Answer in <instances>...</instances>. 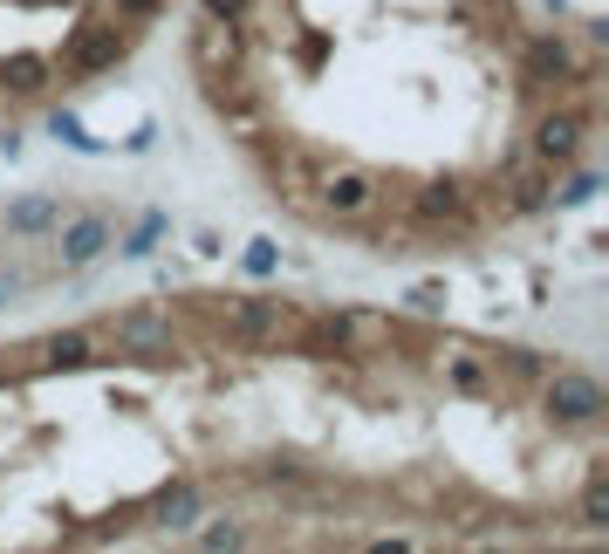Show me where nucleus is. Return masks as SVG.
<instances>
[{
	"instance_id": "obj_1",
	"label": "nucleus",
	"mask_w": 609,
	"mask_h": 554,
	"mask_svg": "<svg viewBox=\"0 0 609 554\" xmlns=\"http://www.w3.org/2000/svg\"><path fill=\"white\" fill-rule=\"evenodd\" d=\"M377 198H384V185H377L363 165H322V179H315V213H329V219H370Z\"/></svg>"
},
{
	"instance_id": "obj_2",
	"label": "nucleus",
	"mask_w": 609,
	"mask_h": 554,
	"mask_svg": "<svg viewBox=\"0 0 609 554\" xmlns=\"http://www.w3.org/2000/svg\"><path fill=\"white\" fill-rule=\"evenodd\" d=\"M541 411L575 432V424H596V418L609 411V390L596 384L589 370H554L548 384H541Z\"/></svg>"
},
{
	"instance_id": "obj_3",
	"label": "nucleus",
	"mask_w": 609,
	"mask_h": 554,
	"mask_svg": "<svg viewBox=\"0 0 609 554\" xmlns=\"http://www.w3.org/2000/svg\"><path fill=\"white\" fill-rule=\"evenodd\" d=\"M582 144H589V110H548L535 123V137H527V158L548 171H569L582 158Z\"/></svg>"
},
{
	"instance_id": "obj_4",
	"label": "nucleus",
	"mask_w": 609,
	"mask_h": 554,
	"mask_svg": "<svg viewBox=\"0 0 609 554\" xmlns=\"http://www.w3.org/2000/svg\"><path fill=\"white\" fill-rule=\"evenodd\" d=\"M123 56H131V28H123V21H89V28H75V35H69L62 69L96 75V69H117Z\"/></svg>"
},
{
	"instance_id": "obj_5",
	"label": "nucleus",
	"mask_w": 609,
	"mask_h": 554,
	"mask_svg": "<svg viewBox=\"0 0 609 554\" xmlns=\"http://www.w3.org/2000/svg\"><path fill=\"white\" fill-rule=\"evenodd\" d=\"M226 336L247 342V349H274V342H288L295 336V315L282 309V301H261V294H247L226 309Z\"/></svg>"
},
{
	"instance_id": "obj_6",
	"label": "nucleus",
	"mask_w": 609,
	"mask_h": 554,
	"mask_svg": "<svg viewBox=\"0 0 609 554\" xmlns=\"http://www.w3.org/2000/svg\"><path fill=\"white\" fill-rule=\"evenodd\" d=\"M240 56H247V41H240V21H199L192 28V69L206 75V83H219V75H240Z\"/></svg>"
},
{
	"instance_id": "obj_7",
	"label": "nucleus",
	"mask_w": 609,
	"mask_h": 554,
	"mask_svg": "<svg viewBox=\"0 0 609 554\" xmlns=\"http://www.w3.org/2000/svg\"><path fill=\"white\" fill-rule=\"evenodd\" d=\"M110 240H117L110 213H62V219H56V254H62V267H89V261H104V254H110Z\"/></svg>"
},
{
	"instance_id": "obj_8",
	"label": "nucleus",
	"mask_w": 609,
	"mask_h": 554,
	"mask_svg": "<svg viewBox=\"0 0 609 554\" xmlns=\"http://www.w3.org/2000/svg\"><path fill=\"white\" fill-rule=\"evenodd\" d=\"M315 179H322L315 150H301V144L274 150V198H288V206H315Z\"/></svg>"
},
{
	"instance_id": "obj_9",
	"label": "nucleus",
	"mask_w": 609,
	"mask_h": 554,
	"mask_svg": "<svg viewBox=\"0 0 609 554\" xmlns=\"http://www.w3.org/2000/svg\"><path fill=\"white\" fill-rule=\"evenodd\" d=\"M411 213H418V226H452V233H466L473 226V192L459 179H439V185H425L411 198Z\"/></svg>"
},
{
	"instance_id": "obj_10",
	"label": "nucleus",
	"mask_w": 609,
	"mask_h": 554,
	"mask_svg": "<svg viewBox=\"0 0 609 554\" xmlns=\"http://www.w3.org/2000/svg\"><path fill=\"white\" fill-rule=\"evenodd\" d=\"M548 185H554V171H548V165H535V158L514 165V171L500 179V213H506V219L541 213V206H548Z\"/></svg>"
},
{
	"instance_id": "obj_11",
	"label": "nucleus",
	"mask_w": 609,
	"mask_h": 554,
	"mask_svg": "<svg viewBox=\"0 0 609 554\" xmlns=\"http://www.w3.org/2000/svg\"><path fill=\"white\" fill-rule=\"evenodd\" d=\"M56 219H62V198L35 192V198H14L8 206V233H56Z\"/></svg>"
},
{
	"instance_id": "obj_12",
	"label": "nucleus",
	"mask_w": 609,
	"mask_h": 554,
	"mask_svg": "<svg viewBox=\"0 0 609 554\" xmlns=\"http://www.w3.org/2000/svg\"><path fill=\"white\" fill-rule=\"evenodd\" d=\"M117 342H131V349H171V322L165 315H151V309H138V315H117Z\"/></svg>"
},
{
	"instance_id": "obj_13",
	"label": "nucleus",
	"mask_w": 609,
	"mask_h": 554,
	"mask_svg": "<svg viewBox=\"0 0 609 554\" xmlns=\"http://www.w3.org/2000/svg\"><path fill=\"white\" fill-rule=\"evenodd\" d=\"M48 75H56V62H48V56H8V62H0V83H8L14 96L48 89Z\"/></svg>"
},
{
	"instance_id": "obj_14",
	"label": "nucleus",
	"mask_w": 609,
	"mask_h": 554,
	"mask_svg": "<svg viewBox=\"0 0 609 554\" xmlns=\"http://www.w3.org/2000/svg\"><path fill=\"white\" fill-rule=\"evenodd\" d=\"M171 233V219L158 213V206H151V213H138V226H131V233H123V246H117V254L123 261H151V254H158V240Z\"/></svg>"
},
{
	"instance_id": "obj_15",
	"label": "nucleus",
	"mask_w": 609,
	"mask_h": 554,
	"mask_svg": "<svg viewBox=\"0 0 609 554\" xmlns=\"http://www.w3.org/2000/svg\"><path fill=\"white\" fill-rule=\"evenodd\" d=\"M96 349H104V342H96L89 329H69V336H48V363H56V370H89Z\"/></svg>"
},
{
	"instance_id": "obj_16",
	"label": "nucleus",
	"mask_w": 609,
	"mask_h": 554,
	"mask_svg": "<svg viewBox=\"0 0 609 554\" xmlns=\"http://www.w3.org/2000/svg\"><path fill=\"white\" fill-rule=\"evenodd\" d=\"M192 520H199V486H192V480H179V486H171V493L158 499V527H165V534H186Z\"/></svg>"
},
{
	"instance_id": "obj_17",
	"label": "nucleus",
	"mask_w": 609,
	"mask_h": 554,
	"mask_svg": "<svg viewBox=\"0 0 609 554\" xmlns=\"http://www.w3.org/2000/svg\"><path fill=\"white\" fill-rule=\"evenodd\" d=\"M48 137L69 144L75 158H104V144H96V137L83 131V117H75V110H48Z\"/></svg>"
},
{
	"instance_id": "obj_18",
	"label": "nucleus",
	"mask_w": 609,
	"mask_h": 554,
	"mask_svg": "<svg viewBox=\"0 0 609 554\" xmlns=\"http://www.w3.org/2000/svg\"><path fill=\"white\" fill-rule=\"evenodd\" d=\"M548 75H569V41H535L527 48V83H548Z\"/></svg>"
},
{
	"instance_id": "obj_19",
	"label": "nucleus",
	"mask_w": 609,
	"mask_h": 554,
	"mask_svg": "<svg viewBox=\"0 0 609 554\" xmlns=\"http://www.w3.org/2000/svg\"><path fill=\"white\" fill-rule=\"evenodd\" d=\"M240 267H247V281H274V274H282V246H274L267 233H261V240H247Z\"/></svg>"
},
{
	"instance_id": "obj_20",
	"label": "nucleus",
	"mask_w": 609,
	"mask_h": 554,
	"mask_svg": "<svg viewBox=\"0 0 609 554\" xmlns=\"http://www.w3.org/2000/svg\"><path fill=\"white\" fill-rule=\"evenodd\" d=\"M582 527H596V534L609 527V466L589 472V493H582Z\"/></svg>"
},
{
	"instance_id": "obj_21",
	"label": "nucleus",
	"mask_w": 609,
	"mask_h": 554,
	"mask_svg": "<svg viewBox=\"0 0 609 554\" xmlns=\"http://www.w3.org/2000/svg\"><path fill=\"white\" fill-rule=\"evenodd\" d=\"M445 384H452V390H487V363H479L473 349H452V363H445Z\"/></svg>"
},
{
	"instance_id": "obj_22",
	"label": "nucleus",
	"mask_w": 609,
	"mask_h": 554,
	"mask_svg": "<svg viewBox=\"0 0 609 554\" xmlns=\"http://www.w3.org/2000/svg\"><path fill=\"white\" fill-rule=\"evenodd\" d=\"M596 192H602V179H596V171H575V179H562V185H548V198H554V206H589Z\"/></svg>"
},
{
	"instance_id": "obj_23",
	"label": "nucleus",
	"mask_w": 609,
	"mask_h": 554,
	"mask_svg": "<svg viewBox=\"0 0 609 554\" xmlns=\"http://www.w3.org/2000/svg\"><path fill=\"white\" fill-rule=\"evenodd\" d=\"M404 309H418V315H439V309H445V281H418L411 294H404Z\"/></svg>"
},
{
	"instance_id": "obj_24",
	"label": "nucleus",
	"mask_w": 609,
	"mask_h": 554,
	"mask_svg": "<svg viewBox=\"0 0 609 554\" xmlns=\"http://www.w3.org/2000/svg\"><path fill=\"white\" fill-rule=\"evenodd\" d=\"M240 541H247L240 520H219V527H206V534H199V547H240Z\"/></svg>"
},
{
	"instance_id": "obj_25",
	"label": "nucleus",
	"mask_w": 609,
	"mask_h": 554,
	"mask_svg": "<svg viewBox=\"0 0 609 554\" xmlns=\"http://www.w3.org/2000/svg\"><path fill=\"white\" fill-rule=\"evenodd\" d=\"M165 0H117V21H151Z\"/></svg>"
},
{
	"instance_id": "obj_26",
	"label": "nucleus",
	"mask_w": 609,
	"mask_h": 554,
	"mask_svg": "<svg viewBox=\"0 0 609 554\" xmlns=\"http://www.w3.org/2000/svg\"><path fill=\"white\" fill-rule=\"evenodd\" d=\"M199 8H206L213 21H240V14L253 8V0H199Z\"/></svg>"
},
{
	"instance_id": "obj_27",
	"label": "nucleus",
	"mask_w": 609,
	"mask_h": 554,
	"mask_svg": "<svg viewBox=\"0 0 609 554\" xmlns=\"http://www.w3.org/2000/svg\"><path fill=\"white\" fill-rule=\"evenodd\" d=\"M151 144H158V123H138V131H131V144H123V150H138V158H144Z\"/></svg>"
}]
</instances>
